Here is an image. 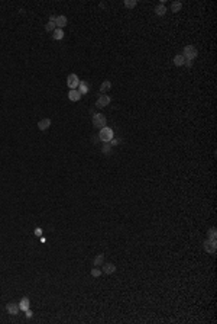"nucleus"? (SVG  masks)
I'll return each instance as SVG.
<instances>
[{
  "mask_svg": "<svg viewBox=\"0 0 217 324\" xmlns=\"http://www.w3.org/2000/svg\"><path fill=\"white\" fill-rule=\"evenodd\" d=\"M97 137H98V140H100L101 143H110V141L113 140V137H114V132H113L111 128L104 126V128L100 129V132H98Z\"/></svg>",
  "mask_w": 217,
  "mask_h": 324,
  "instance_id": "nucleus-1",
  "label": "nucleus"
},
{
  "mask_svg": "<svg viewBox=\"0 0 217 324\" xmlns=\"http://www.w3.org/2000/svg\"><path fill=\"white\" fill-rule=\"evenodd\" d=\"M183 55H184V58L185 60H194V58H197V55H198V51H197V48H195L194 45H187V47H184V53H183Z\"/></svg>",
  "mask_w": 217,
  "mask_h": 324,
  "instance_id": "nucleus-2",
  "label": "nucleus"
},
{
  "mask_svg": "<svg viewBox=\"0 0 217 324\" xmlns=\"http://www.w3.org/2000/svg\"><path fill=\"white\" fill-rule=\"evenodd\" d=\"M93 124H94V126L96 128H104L106 126V124H107V119H106V116L103 115V113H96V115H93Z\"/></svg>",
  "mask_w": 217,
  "mask_h": 324,
  "instance_id": "nucleus-3",
  "label": "nucleus"
},
{
  "mask_svg": "<svg viewBox=\"0 0 217 324\" xmlns=\"http://www.w3.org/2000/svg\"><path fill=\"white\" fill-rule=\"evenodd\" d=\"M67 84H68V87L70 90H76L78 87V84H80V78L77 74H70L68 77H67Z\"/></svg>",
  "mask_w": 217,
  "mask_h": 324,
  "instance_id": "nucleus-4",
  "label": "nucleus"
},
{
  "mask_svg": "<svg viewBox=\"0 0 217 324\" xmlns=\"http://www.w3.org/2000/svg\"><path fill=\"white\" fill-rule=\"evenodd\" d=\"M204 250H206L207 253H210V254H214L217 250L216 240H208V238H207L206 241H204Z\"/></svg>",
  "mask_w": 217,
  "mask_h": 324,
  "instance_id": "nucleus-5",
  "label": "nucleus"
},
{
  "mask_svg": "<svg viewBox=\"0 0 217 324\" xmlns=\"http://www.w3.org/2000/svg\"><path fill=\"white\" fill-rule=\"evenodd\" d=\"M110 101H111L110 96H107V95H100L97 102H96V106H97L98 109H103V108H106L108 103H110Z\"/></svg>",
  "mask_w": 217,
  "mask_h": 324,
  "instance_id": "nucleus-6",
  "label": "nucleus"
},
{
  "mask_svg": "<svg viewBox=\"0 0 217 324\" xmlns=\"http://www.w3.org/2000/svg\"><path fill=\"white\" fill-rule=\"evenodd\" d=\"M6 311L12 315H18L19 314V304H16V302H9L7 305H6Z\"/></svg>",
  "mask_w": 217,
  "mask_h": 324,
  "instance_id": "nucleus-7",
  "label": "nucleus"
},
{
  "mask_svg": "<svg viewBox=\"0 0 217 324\" xmlns=\"http://www.w3.org/2000/svg\"><path fill=\"white\" fill-rule=\"evenodd\" d=\"M68 25V19H67V16L64 15H59V16H56L55 18V26L56 28H59V29H62L64 26Z\"/></svg>",
  "mask_w": 217,
  "mask_h": 324,
  "instance_id": "nucleus-8",
  "label": "nucleus"
},
{
  "mask_svg": "<svg viewBox=\"0 0 217 324\" xmlns=\"http://www.w3.org/2000/svg\"><path fill=\"white\" fill-rule=\"evenodd\" d=\"M101 268H103L101 272H103L104 275H111V273L116 272V265H113V263H103Z\"/></svg>",
  "mask_w": 217,
  "mask_h": 324,
  "instance_id": "nucleus-9",
  "label": "nucleus"
},
{
  "mask_svg": "<svg viewBox=\"0 0 217 324\" xmlns=\"http://www.w3.org/2000/svg\"><path fill=\"white\" fill-rule=\"evenodd\" d=\"M31 308V301H29V298L28 297H23L21 301H19V310L21 311H26V310H29Z\"/></svg>",
  "mask_w": 217,
  "mask_h": 324,
  "instance_id": "nucleus-10",
  "label": "nucleus"
},
{
  "mask_svg": "<svg viewBox=\"0 0 217 324\" xmlns=\"http://www.w3.org/2000/svg\"><path fill=\"white\" fill-rule=\"evenodd\" d=\"M49 126H51V119H49V118H43V119H41V121L38 122V128H39L41 131H46Z\"/></svg>",
  "mask_w": 217,
  "mask_h": 324,
  "instance_id": "nucleus-11",
  "label": "nucleus"
},
{
  "mask_svg": "<svg viewBox=\"0 0 217 324\" xmlns=\"http://www.w3.org/2000/svg\"><path fill=\"white\" fill-rule=\"evenodd\" d=\"M68 99L73 102H78L81 99V93H80L78 90H70V92H68Z\"/></svg>",
  "mask_w": 217,
  "mask_h": 324,
  "instance_id": "nucleus-12",
  "label": "nucleus"
},
{
  "mask_svg": "<svg viewBox=\"0 0 217 324\" xmlns=\"http://www.w3.org/2000/svg\"><path fill=\"white\" fill-rule=\"evenodd\" d=\"M174 64L177 66V67H181V66H184L185 64V58L183 54H178V55L174 57Z\"/></svg>",
  "mask_w": 217,
  "mask_h": 324,
  "instance_id": "nucleus-13",
  "label": "nucleus"
},
{
  "mask_svg": "<svg viewBox=\"0 0 217 324\" xmlns=\"http://www.w3.org/2000/svg\"><path fill=\"white\" fill-rule=\"evenodd\" d=\"M155 13H156V16H165V13H166L165 4H163V3H159V4L155 7Z\"/></svg>",
  "mask_w": 217,
  "mask_h": 324,
  "instance_id": "nucleus-14",
  "label": "nucleus"
},
{
  "mask_svg": "<svg viewBox=\"0 0 217 324\" xmlns=\"http://www.w3.org/2000/svg\"><path fill=\"white\" fill-rule=\"evenodd\" d=\"M52 34H54V35H52V38H54L55 41H61V39L64 38V31H62V29H59V28H56Z\"/></svg>",
  "mask_w": 217,
  "mask_h": 324,
  "instance_id": "nucleus-15",
  "label": "nucleus"
},
{
  "mask_svg": "<svg viewBox=\"0 0 217 324\" xmlns=\"http://www.w3.org/2000/svg\"><path fill=\"white\" fill-rule=\"evenodd\" d=\"M111 89V83L108 81V80H106V81H103L101 83V86H100V93H106V92H108V90Z\"/></svg>",
  "mask_w": 217,
  "mask_h": 324,
  "instance_id": "nucleus-16",
  "label": "nucleus"
},
{
  "mask_svg": "<svg viewBox=\"0 0 217 324\" xmlns=\"http://www.w3.org/2000/svg\"><path fill=\"white\" fill-rule=\"evenodd\" d=\"M103 263H104V254H103V253H100V254H97V257L94 259L93 265H94L96 268H98V266H101Z\"/></svg>",
  "mask_w": 217,
  "mask_h": 324,
  "instance_id": "nucleus-17",
  "label": "nucleus"
},
{
  "mask_svg": "<svg viewBox=\"0 0 217 324\" xmlns=\"http://www.w3.org/2000/svg\"><path fill=\"white\" fill-rule=\"evenodd\" d=\"M207 238H208V240H216V238H217V230H216V227H211V228L207 231Z\"/></svg>",
  "mask_w": 217,
  "mask_h": 324,
  "instance_id": "nucleus-18",
  "label": "nucleus"
},
{
  "mask_svg": "<svg viewBox=\"0 0 217 324\" xmlns=\"http://www.w3.org/2000/svg\"><path fill=\"white\" fill-rule=\"evenodd\" d=\"M78 92L81 93V95H86V93H88V86H87V83L86 81H80V84H78Z\"/></svg>",
  "mask_w": 217,
  "mask_h": 324,
  "instance_id": "nucleus-19",
  "label": "nucleus"
},
{
  "mask_svg": "<svg viewBox=\"0 0 217 324\" xmlns=\"http://www.w3.org/2000/svg\"><path fill=\"white\" fill-rule=\"evenodd\" d=\"M181 9H183V3H181V1H174L172 4H171V10H172L174 13L180 12Z\"/></svg>",
  "mask_w": 217,
  "mask_h": 324,
  "instance_id": "nucleus-20",
  "label": "nucleus"
},
{
  "mask_svg": "<svg viewBox=\"0 0 217 324\" xmlns=\"http://www.w3.org/2000/svg\"><path fill=\"white\" fill-rule=\"evenodd\" d=\"M55 29H56V26H55L54 21H48V23L45 25V31L46 32H54Z\"/></svg>",
  "mask_w": 217,
  "mask_h": 324,
  "instance_id": "nucleus-21",
  "label": "nucleus"
},
{
  "mask_svg": "<svg viewBox=\"0 0 217 324\" xmlns=\"http://www.w3.org/2000/svg\"><path fill=\"white\" fill-rule=\"evenodd\" d=\"M101 151H103L104 154H110V151H111V145L108 144V143H103V148H101Z\"/></svg>",
  "mask_w": 217,
  "mask_h": 324,
  "instance_id": "nucleus-22",
  "label": "nucleus"
},
{
  "mask_svg": "<svg viewBox=\"0 0 217 324\" xmlns=\"http://www.w3.org/2000/svg\"><path fill=\"white\" fill-rule=\"evenodd\" d=\"M101 269H98V268H93L91 269V276H94V278H98V276H101Z\"/></svg>",
  "mask_w": 217,
  "mask_h": 324,
  "instance_id": "nucleus-23",
  "label": "nucleus"
},
{
  "mask_svg": "<svg viewBox=\"0 0 217 324\" xmlns=\"http://www.w3.org/2000/svg\"><path fill=\"white\" fill-rule=\"evenodd\" d=\"M136 4H138V1H136V0H126V1H125V6H126L128 9H132V7H135Z\"/></svg>",
  "mask_w": 217,
  "mask_h": 324,
  "instance_id": "nucleus-24",
  "label": "nucleus"
},
{
  "mask_svg": "<svg viewBox=\"0 0 217 324\" xmlns=\"http://www.w3.org/2000/svg\"><path fill=\"white\" fill-rule=\"evenodd\" d=\"M120 143V140L119 138H116V140H114V138H113V140H111V141H110V143H108V144L111 145V147H113V145H117Z\"/></svg>",
  "mask_w": 217,
  "mask_h": 324,
  "instance_id": "nucleus-25",
  "label": "nucleus"
},
{
  "mask_svg": "<svg viewBox=\"0 0 217 324\" xmlns=\"http://www.w3.org/2000/svg\"><path fill=\"white\" fill-rule=\"evenodd\" d=\"M25 313H26V317H28V318H31V317H32V315H33V313H32V311H31V308H29V310H26Z\"/></svg>",
  "mask_w": 217,
  "mask_h": 324,
  "instance_id": "nucleus-26",
  "label": "nucleus"
},
{
  "mask_svg": "<svg viewBox=\"0 0 217 324\" xmlns=\"http://www.w3.org/2000/svg\"><path fill=\"white\" fill-rule=\"evenodd\" d=\"M185 64H187V67H191V66H193V61H191V60H185Z\"/></svg>",
  "mask_w": 217,
  "mask_h": 324,
  "instance_id": "nucleus-27",
  "label": "nucleus"
},
{
  "mask_svg": "<svg viewBox=\"0 0 217 324\" xmlns=\"http://www.w3.org/2000/svg\"><path fill=\"white\" fill-rule=\"evenodd\" d=\"M91 141H93L94 144H97V143H98V141H100V140H98V137H93V140H91Z\"/></svg>",
  "mask_w": 217,
  "mask_h": 324,
  "instance_id": "nucleus-28",
  "label": "nucleus"
},
{
  "mask_svg": "<svg viewBox=\"0 0 217 324\" xmlns=\"http://www.w3.org/2000/svg\"><path fill=\"white\" fill-rule=\"evenodd\" d=\"M35 234H36V235H41V234H42V231H41V230H39V228H38V230H36V233H35Z\"/></svg>",
  "mask_w": 217,
  "mask_h": 324,
  "instance_id": "nucleus-29",
  "label": "nucleus"
}]
</instances>
